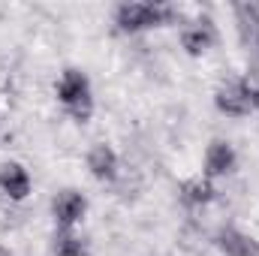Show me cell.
Here are the masks:
<instances>
[{
	"instance_id": "cell-8",
	"label": "cell",
	"mask_w": 259,
	"mask_h": 256,
	"mask_svg": "<svg viewBox=\"0 0 259 256\" xmlns=\"http://www.w3.org/2000/svg\"><path fill=\"white\" fill-rule=\"evenodd\" d=\"M33 190L30 172L21 163H3L0 166V202H24Z\"/></svg>"
},
{
	"instance_id": "cell-3",
	"label": "cell",
	"mask_w": 259,
	"mask_h": 256,
	"mask_svg": "<svg viewBox=\"0 0 259 256\" xmlns=\"http://www.w3.org/2000/svg\"><path fill=\"white\" fill-rule=\"evenodd\" d=\"M214 106L226 118H247L253 112V78H226L214 91Z\"/></svg>"
},
{
	"instance_id": "cell-1",
	"label": "cell",
	"mask_w": 259,
	"mask_h": 256,
	"mask_svg": "<svg viewBox=\"0 0 259 256\" xmlns=\"http://www.w3.org/2000/svg\"><path fill=\"white\" fill-rule=\"evenodd\" d=\"M178 18H181V12L166 3L130 0L115 9V24L121 33H142V30H154V27H166V24H175Z\"/></svg>"
},
{
	"instance_id": "cell-11",
	"label": "cell",
	"mask_w": 259,
	"mask_h": 256,
	"mask_svg": "<svg viewBox=\"0 0 259 256\" xmlns=\"http://www.w3.org/2000/svg\"><path fill=\"white\" fill-rule=\"evenodd\" d=\"M178 196H181V202H184L187 208H205V205H211V202L217 199V187H214V181H208L205 175H193V178L181 181Z\"/></svg>"
},
{
	"instance_id": "cell-4",
	"label": "cell",
	"mask_w": 259,
	"mask_h": 256,
	"mask_svg": "<svg viewBox=\"0 0 259 256\" xmlns=\"http://www.w3.org/2000/svg\"><path fill=\"white\" fill-rule=\"evenodd\" d=\"M232 15H235V27H238L241 49H244L247 58L259 66V3L256 0L235 3V6H232Z\"/></svg>"
},
{
	"instance_id": "cell-12",
	"label": "cell",
	"mask_w": 259,
	"mask_h": 256,
	"mask_svg": "<svg viewBox=\"0 0 259 256\" xmlns=\"http://www.w3.org/2000/svg\"><path fill=\"white\" fill-rule=\"evenodd\" d=\"M52 250H55V256H88V247L75 235V229H55Z\"/></svg>"
},
{
	"instance_id": "cell-13",
	"label": "cell",
	"mask_w": 259,
	"mask_h": 256,
	"mask_svg": "<svg viewBox=\"0 0 259 256\" xmlns=\"http://www.w3.org/2000/svg\"><path fill=\"white\" fill-rule=\"evenodd\" d=\"M0 256H15V253H12L9 247H3V244H0Z\"/></svg>"
},
{
	"instance_id": "cell-2",
	"label": "cell",
	"mask_w": 259,
	"mask_h": 256,
	"mask_svg": "<svg viewBox=\"0 0 259 256\" xmlns=\"http://www.w3.org/2000/svg\"><path fill=\"white\" fill-rule=\"evenodd\" d=\"M55 97L58 103L64 106V112L75 121V124H88L91 115H94V91H91V81L81 69L75 66H66L55 84Z\"/></svg>"
},
{
	"instance_id": "cell-7",
	"label": "cell",
	"mask_w": 259,
	"mask_h": 256,
	"mask_svg": "<svg viewBox=\"0 0 259 256\" xmlns=\"http://www.w3.org/2000/svg\"><path fill=\"white\" fill-rule=\"evenodd\" d=\"M88 211V199L78 190H61L52 199V217L58 229H75Z\"/></svg>"
},
{
	"instance_id": "cell-6",
	"label": "cell",
	"mask_w": 259,
	"mask_h": 256,
	"mask_svg": "<svg viewBox=\"0 0 259 256\" xmlns=\"http://www.w3.org/2000/svg\"><path fill=\"white\" fill-rule=\"evenodd\" d=\"M235 166H238V154H235L232 142H226V139H214V142L208 145V151H205L202 175H205L208 181H214V178H226V175L235 172Z\"/></svg>"
},
{
	"instance_id": "cell-9",
	"label": "cell",
	"mask_w": 259,
	"mask_h": 256,
	"mask_svg": "<svg viewBox=\"0 0 259 256\" xmlns=\"http://www.w3.org/2000/svg\"><path fill=\"white\" fill-rule=\"evenodd\" d=\"M118 169H121V163H118V154H115V148L112 145H106V142H97L91 151H88V172L97 178V181H115L118 178Z\"/></svg>"
},
{
	"instance_id": "cell-5",
	"label": "cell",
	"mask_w": 259,
	"mask_h": 256,
	"mask_svg": "<svg viewBox=\"0 0 259 256\" xmlns=\"http://www.w3.org/2000/svg\"><path fill=\"white\" fill-rule=\"evenodd\" d=\"M214 42H217V27H214L211 15H199L181 27V46L190 58H202L205 52L214 49Z\"/></svg>"
},
{
	"instance_id": "cell-10",
	"label": "cell",
	"mask_w": 259,
	"mask_h": 256,
	"mask_svg": "<svg viewBox=\"0 0 259 256\" xmlns=\"http://www.w3.org/2000/svg\"><path fill=\"white\" fill-rule=\"evenodd\" d=\"M217 247L223 256H259V241L235 226H226L217 232Z\"/></svg>"
}]
</instances>
